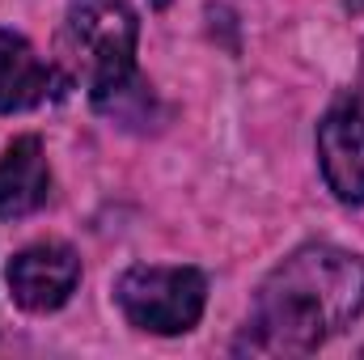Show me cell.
Wrapping results in <instances>:
<instances>
[{
    "mask_svg": "<svg viewBox=\"0 0 364 360\" xmlns=\"http://www.w3.org/2000/svg\"><path fill=\"white\" fill-rule=\"evenodd\" d=\"M136 38H140V17L123 0H73L64 17V43L77 55L90 102L97 106L114 90L140 81L136 77Z\"/></svg>",
    "mask_w": 364,
    "mask_h": 360,
    "instance_id": "7a4b0ae2",
    "label": "cell"
},
{
    "mask_svg": "<svg viewBox=\"0 0 364 360\" xmlns=\"http://www.w3.org/2000/svg\"><path fill=\"white\" fill-rule=\"evenodd\" d=\"M318 166L339 203H364V110H326V119L318 123Z\"/></svg>",
    "mask_w": 364,
    "mask_h": 360,
    "instance_id": "5b68a950",
    "label": "cell"
},
{
    "mask_svg": "<svg viewBox=\"0 0 364 360\" xmlns=\"http://www.w3.org/2000/svg\"><path fill=\"white\" fill-rule=\"evenodd\" d=\"M4 280H9L13 301L26 314H51V309H60L77 292L81 259L64 242H38V246H26L21 255L9 259Z\"/></svg>",
    "mask_w": 364,
    "mask_h": 360,
    "instance_id": "277c9868",
    "label": "cell"
},
{
    "mask_svg": "<svg viewBox=\"0 0 364 360\" xmlns=\"http://www.w3.org/2000/svg\"><path fill=\"white\" fill-rule=\"evenodd\" d=\"M364 314V259L309 242L259 284L250 318L233 339L237 356H309Z\"/></svg>",
    "mask_w": 364,
    "mask_h": 360,
    "instance_id": "6da1fadb",
    "label": "cell"
},
{
    "mask_svg": "<svg viewBox=\"0 0 364 360\" xmlns=\"http://www.w3.org/2000/svg\"><path fill=\"white\" fill-rule=\"evenodd\" d=\"M114 301L136 331L149 335H186L203 318L208 280L199 268H127L114 280Z\"/></svg>",
    "mask_w": 364,
    "mask_h": 360,
    "instance_id": "3957f363",
    "label": "cell"
},
{
    "mask_svg": "<svg viewBox=\"0 0 364 360\" xmlns=\"http://www.w3.org/2000/svg\"><path fill=\"white\" fill-rule=\"evenodd\" d=\"M348 9H364V0H348Z\"/></svg>",
    "mask_w": 364,
    "mask_h": 360,
    "instance_id": "ba28073f",
    "label": "cell"
},
{
    "mask_svg": "<svg viewBox=\"0 0 364 360\" xmlns=\"http://www.w3.org/2000/svg\"><path fill=\"white\" fill-rule=\"evenodd\" d=\"M51 195V170L38 136H17L0 157V216H30Z\"/></svg>",
    "mask_w": 364,
    "mask_h": 360,
    "instance_id": "52a82bcc",
    "label": "cell"
},
{
    "mask_svg": "<svg viewBox=\"0 0 364 360\" xmlns=\"http://www.w3.org/2000/svg\"><path fill=\"white\" fill-rule=\"evenodd\" d=\"M68 85V77H60L51 64L38 60V51L13 34L0 30V115H17V110H34L47 97Z\"/></svg>",
    "mask_w": 364,
    "mask_h": 360,
    "instance_id": "8992f818",
    "label": "cell"
}]
</instances>
